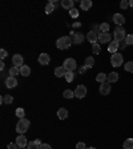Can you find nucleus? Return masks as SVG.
<instances>
[{
	"label": "nucleus",
	"mask_w": 133,
	"mask_h": 149,
	"mask_svg": "<svg viewBox=\"0 0 133 149\" xmlns=\"http://www.w3.org/2000/svg\"><path fill=\"white\" fill-rule=\"evenodd\" d=\"M72 43H73V40H72L71 36H61V37H59V39L56 40V47H57L59 49L63 51V49L69 48Z\"/></svg>",
	"instance_id": "nucleus-1"
},
{
	"label": "nucleus",
	"mask_w": 133,
	"mask_h": 149,
	"mask_svg": "<svg viewBox=\"0 0 133 149\" xmlns=\"http://www.w3.org/2000/svg\"><path fill=\"white\" fill-rule=\"evenodd\" d=\"M29 125H31V123H29V120H28V118H25V117L19 118L17 124H16V132H17L19 134H24L25 132L28 130Z\"/></svg>",
	"instance_id": "nucleus-2"
},
{
	"label": "nucleus",
	"mask_w": 133,
	"mask_h": 149,
	"mask_svg": "<svg viewBox=\"0 0 133 149\" xmlns=\"http://www.w3.org/2000/svg\"><path fill=\"white\" fill-rule=\"evenodd\" d=\"M111 64L113 65V67H121V65L124 64V57H123V55L118 52L113 53L111 57Z\"/></svg>",
	"instance_id": "nucleus-3"
},
{
	"label": "nucleus",
	"mask_w": 133,
	"mask_h": 149,
	"mask_svg": "<svg viewBox=\"0 0 133 149\" xmlns=\"http://www.w3.org/2000/svg\"><path fill=\"white\" fill-rule=\"evenodd\" d=\"M113 37H115V41H118V43H121V41H125V37H127V35H125V29L123 27H117L115 29Z\"/></svg>",
	"instance_id": "nucleus-4"
},
{
	"label": "nucleus",
	"mask_w": 133,
	"mask_h": 149,
	"mask_svg": "<svg viewBox=\"0 0 133 149\" xmlns=\"http://www.w3.org/2000/svg\"><path fill=\"white\" fill-rule=\"evenodd\" d=\"M63 67L65 68V71H67V72H73L75 69L77 68V64H76V60L72 59V57H69V59H65L64 60Z\"/></svg>",
	"instance_id": "nucleus-5"
},
{
	"label": "nucleus",
	"mask_w": 133,
	"mask_h": 149,
	"mask_svg": "<svg viewBox=\"0 0 133 149\" xmlns=\"http://www.w3.org/2000/svg\"><path fill=\"white\" fill-rule=\"evenodd\" d=\"M87 87L85 85H83V84H80V85H77L76 87V89H75V96L79 97V99H84V97L87 96Z\"/></svg>",
	"instance_id": "nucleus-6"
},
{
	"label": "nucleus",
	"mask_w": 133,
	"mask_h": 149,
	"mask_svg": "<svg viewBox=\"0 0 133 149\" xmlns=\"http://www.w3.org/2000/svg\"><path fill=\"white\" fill-rule=\"evenodd\" d=\"M12 63L15 67H23L24 65V59H23V56L22 55H19V53H16V55L12 56Z\"/></svg>",
	"instance_id": "nucleus-7"
},
{
	"label": "nucleus",
	"mask_w": 133,
	"mask_h": 149,
	"mask_svg": "<svg viewBox=\"0 0 133 149\" xmlns=\"http://www.w3.org/2000/svg\"><path fill=\"white\" fill-rule=\"evenodd\" d=\"M111 89H112L111 84H109V83H104V84H101V85H100L99 92L101 93L102 96H107V95H109V93H111Z\"/></svg>",
	"instance_id": "nucleus-8"
},
{
	"label": "nucleus",
	"mask_w": 133,
	"mask_h": 149,
	"mask_svg": "<svg viewBox=\"0 0 133 149\" xmlns=\"http://www.w3.org/2000/svg\"><path fill=\"white\" fill-rule=\"evenodd\" d=\"M49 63H51V56L48 53H40V56H39V64L48 65Z\"/></svg>",
	"instance_id": "nucleus-9"
},
{
	"label": "nucleus",
	"mask_w": 133,
	"mask_h": 149,
	"mask_svg": "<svg viewBox=\"0 0 133 149\" xmlns=\"http://www.w3.org/2000/svg\"><path fill=\"white\" fill-rule=\"evenodd\" d=\"M85 37H87V40L92 44H96L97 41H99V33H96V32H93V31L88 32Z\"/></svg>",
	"instance_id": "nucleus-10"
},
{
	"label": "nucleus",
	"mask_w": 133,
	"mask_h": 149,
	"mask_svg": "<svg viewBox=\"0 0 133 149\" xmlns=\"http://www.w3.org/2000/svg\"><path fill=\"white\" fill-rule=\"evenodd\" d=\"M16 144H17L19 148H25V146H27V144H28L27 137H25L24 134H19L17 139H16Z\"/></svg>",
	"instance_id": "nucleus-11"
},
{
	"label": "nucleus",
	"mask_w": 133,
	"mask_h": 149,
	"mask_svg": "<svg viewBox=\"0 0 133 149\" xmlns=\"http://www.w3.org/2000/svg\"><path fill=\"white\" fill-rule=\"evenodd\" d=\"M111 40H112V35L109 32H107V33L100 32L99 33V43H109Z\"/></svg>",
	"instance_id": "nucleus-12"
},
{
	"label": "nucleus",
	"mask_w": 133,
	"mask_h": 149,
	"mask_svg": "<svg viewBox=\"0 0 133 149\" xmlns=\"http://www.w3.org/2000/svg\"><path fill=\"white\" fill-rule=\"evenodd\" d=\"M16 85H17V80H16V77H13V76H8V77L6 79V87L7 88H15Z\"/></svg>",
	"instance_id": "nucleus-13"
},
{
	"label": "nucleus",
	"mask_w": 133,
	"mask_h": 149,
	"mask_svg": "<svg viewBox=\"0 0 133 149\" xmlns=\"http://www.w3.org/2000/svg\"><path fill=\"white\" fill-rule=\"evenodd\" d=\"M113 22L117 25H123L125 23V16L121 15V13H115V15H113Z\"/></svg>",
	"instance_id": "nucleus-14"
},
{
	"label": "nucleus",
	"mask_w": 133,
	"mask_h": 149,
	"mask_svg": "<svg viewBox=\"0 0 133 149\" xmlns=\"http://www.w3.org/2000/svg\"><path fill=\"white\" fill-rule=\"evenodd\" d=\"M118 48H120V43H118V41H112V43H109V45H108V51L112 53V55L117 52Z\"/></svg>",
	"instance_id": "nucleus-15"
},
{
	"label": "nucleus",
	"mask_w": 133,
	"mask_h": 149,
	"mask_svg": "<svg viewBox=\"0 0 133 149\" xmlns=\"http://www.w3.org/2000/svg\"><path fill=\"white\" fill-rule=\"evenodd\" d=\"M75 3H73V0H61V7L65 9H69L71 11L72 8H75Z\"/></svg>",
	"instance_id": "nucleus-16"
},
{
	"label": "nucleus",
	"mask_w": 133,
	"mask_h": 149,
	"mask_svg": "<svg viewBox=\"0 0 133 149\" xmlns=\"http://www.w3.org/2000/svg\"><path fill=\"white\" fill-rule=\"evenodd\" d=\"M118 80V73L117 72H111V73L108 74V79H107V83L112 84V83H116V81Z\"/></svg>",
	"instance_id": "nucleus-17"
},
{
	"label": "nucleus",
	"mask_w": 133,
	"mask_h": 149,
	"mask_svg": "<svg viewBox=\"0 0 133 149\" xmlns=\"http://www.w3.org/2000/svg\"><path fill=\"white\" fill-rule=\"evenodd\" d=\"M92 1L91 0H81L80 1V7L83 11H88V9H91V7H92Z\"/></svg>",
	"instance_id": "nucleus-18"
},
{
	"label": "nucleus",
	"mask_w": 133,
	"mask_h": 149,
	"mask_svg": "<svg viewBox=\"0 0 133 149\" xmlns=\"http://www.w3.org/2000/svg\"><path fill=\"white\" fill-rule=\"evenodd\" d=\"M65 73H67V71H65L64 67H57V68H55V76L56 77H64Z\"/></svg>",
	"instance_id": "nucleus-19"
},
{
	"label": "nucleus",
	"mask_w": 133,
	"mask_h": 149,
	"mask_svg": "<svg viewBox=\"0 0 133 149\" xmlns=\"http://www.w3.org/2000/svg\"><path fill=\"white\" fill-rule=\"evenodd\" d=\"M20 74L24 76V77H28V76L31 74V68H29L28 65H23V67H20Z\"/></svg>",
	"instance_id": "nucleus-20"
},
{
	"label": "nucleus",
	"mask_w": 133,
	"mask_h": 149,
	"mask_svg": "<svg viewBox=\"0 0 133 149\" xmlns=\"http://www.w3.org/2000/svg\"><path fill=\"white\" fill-rule=\"evenodd\" d=\"M57 117H59L60 120H65V118L68 117V111L65 108H60L59 111H57Z\"/></svg>",
	"instance_id": "nucleus-21"
},
{
	"label": "nucleus",
	"mask_w": 133,
	"mask_h": 149,
	"mask_svg": "<svg viewBox=\"0 0 133 149\" xmlns=\"http://www.w3.org/2000/svg\"><path fill=\"white\" fill-rule=\"evenodd\" d=\"M84 39H85V36H84L83 33H76L73 37H72V40H73L75 44H81L84 41Z\"/></svg>",
	"instance_id": "nucleus-22"
},
{
	"label": "nucleus",
	"mask_w": 133,
	"mask_h": 149,
	"mask_svg": "<svg viewBox=\"0 0 133 149\" xmlns=\"http://www.w3.org/2000/svg\"><path fill=\"white\" fill-rule=\"evenodd\" d=\"M84 65L87 67V68H93V65H95V59H93V56H88L85 61H84Z\"/></svg>",
	"instance_id": "nucleus-23"
},
{
	"label": "nucleus",
	"mask_w": 133,
	"mask_h": 149,
	"mask_svg": "<svg viewBox=\"0 0 133 149\" xmlns=\"http://www.w3.org/2000/svg\"><path fill=\"white\" fill-rule=\"evenodd\" d=\"M107 79H108V74H105V73H99L96 76V81L97 83H100V84H104V83H107Z\"/></svg>",
	"instance_id": "nucleus-24"
},
{
	"label": "nucleus",
	"mask_w": 133,
	"mask_h": 149,
	"mask_svg": "<svg viewBox=\"0 0 133 149\" xmlns=\"http://www.w3.org/2000/svg\"><path fill=\"white\" fill-rule=\"evenodd\" d=\"M53 11H55V3H53V1H49V3L45 6V13L49 15V13H52Z\"/></svg>",
	"instance_id": "nucleus-25"
},
{
	"label": "nucleus",
	"mask_w": 133,
	"mask_h": 149,
	"mask_svg": "<svg viewBox=\"0 0 133 149\" xmlns=\"http://www.w3.org/2000/svg\"><path fill=\"white\" fill-rule=\"evenodd\" d=\"M123 148L124 149H133V139H127L123 144Z\"/></svg>",
	"instance_id": "nucleus-26"
},
{
	"label": "nucleus",
	"mask_w": 133,
	"mask_h": 149,
	"mask_svg": "<svg viewBox=\"0 0 133 149\" xmlns=\"http://www.w3.org/2000/svg\"><path fill=\"white\" fill-rule=\"evenodd\" d=\"M19 73H20V68H19V67H15V65H13V67H11V68H9V74H11V76L16 77Z\"/></svg>",
	"instance_id": "nucleus-27"
},
{
	"label": "nucleus",
	"mask_w": 133,
	"mask_h": 149,
	"mask_svg": "<svg viewBox=\"0 0 133 149\" xmlns=\"http://www.w3.org/2000/svg\"><path fill=\"white\" fill-rule=\"evenodd\" d=\"M63 96H64L65 99H72V97H75V91L65 89L64 92H63Z\"/></svg>",
	"instance_id": "nucleus-28"
},
{
	"label": "nucleus",
	"mask_w": 133,
	"mask_h": 149,
	"mask_svg": "<svg viewBox=\"0 0 133 149\" xmlns=\"http://www.w3.org/2000/svg\"><path fill=\"white\" fill-rule=\"evenodd\" d=\"M109 28H111V25H109L108 23H102V24H100V32L107 33V32L109 31Z\"/></svg>",
	"instance_id": "nucleus-29"
},
{
	"label": "nucleus",
	"mask_w": 133,
	"mask_h": 149,
	"mask_svg": "<svg viewBox=\"0 0 133 149\" xmlns=\"http://www.w3.org/2000/svg\"><path fill=\"white\" fill-rule=\"evenodd\" d=\"M124 69H125V72H129V73H133V61H128V63H125Z\"/></svg>",
	"instance_id": "nucleus-30"
},
{
	"label": "nucleus",
	"mask_w": 133,
	"mask_h": 149,
	"mask_svg": "<svg viewBox=\"0 0 133 149\" xmlns=\"http://www.w3.org/2000/svg\"><path fill=\"white\" fill-rule=\"evenodd\" d=\"M92 52L95 53V55H99V53L101 52V47H100V44H99V43L92 44Z\"/></svg>",
	"instance_id": "nucleus-31"
},
{
	"label": "nucleus",
	"mask_w": 133,
	"mask_h": 149,
	"mask_svg": "<svg viewBox=\"0 0 133 149\" xmlns=\"http://www.w3.org/2000/svg\"><path fill=\"white\" fill-rule=\"evenodd\" d=\"M40 148V145L36 143V141H29V143L27 144V149H39Z\"/></svg>",
	"instance_id": "nucleus-32"
},
{
	"label": "nucleus",
	"mask_w": 133,
	"mask_h": 149,
	"mask_svg": "<svg viewBox=\"0 0 133 149\" xmlns=\"http://www.w3.org/2000/svg\"><path fill=\"white\" fill-rule=\"evenodd\" d=\"M3 102L4 104H12L13 97L11 96V95H6V96H3Z\"/></svg>",
	"instance_id": "nucleus-33"
},
{
	"label": "nucleus",
	"mask_w": 133,
	"mask_h": 149,
	"mask_svg": "<svg viewBox=\"0 0 133 149\" xmlns=\"http://www.w3.org/2000/svg\"><path fill=\"white\" fill-rule=\"evenodd\" d=\"M64 77H65V80L68 81V83H72L73 79H75V74H73V72H67Z\"/></svg>",
	"instance_id": "nucleus-34"
},
{
	"label": "nucleus",
	"mask_w": 133,
	"mask_h": 149,
	"mask_svg": "<svg viewBox=\"0 0 133 149\" xmlns=\"http://www.w3.org/2000/svg\"><path fill=\"white\" fill-rule=\"evenodd\" d=\"M15 113H16V116H17V117H20V118H23L24 117V115H25V111L23 108H17L15 111Z\"/></svg>",
	"instance_id": "nucleus-35"
},
{
	"label": "nucleus",
	"mask_w": 133,
	"mask_h": 149,
	"mask_svg": "<svg viewBox=\"0 0 133 149\" xmlns=\"http://www.w3.org/2000/svg\"><path fill=\"white\" fill-rule=\"evenodd\" d=\"M125 44L127 45H133V35H127V37H125Z\"/></svg>",
	"instance_id": "nucleus-36"
},
{
	"label": "nucleus",
	"mask_w": 133,
	"mask_h": 149,
	"mask_svg": "<svg viewBox=\"0 0 133 149\" xmlns=\"http://www.w3.org/2000/svg\"><path fill=\"white\" fill-rule=\"evenodd\" d=\"M69 16H71V17H73V19L79 17V9H76V8H72L71 11H69Z\"/></svg>",
	"instance_id": "nucleus-37"
},
{
	"label": "nucleus",
	"mask_w": 133,
	"mask_h": 149,
	"mask_svg": "<svg viewBox=\"0 0 133 149\" xmlns=\"http://www.w3.org/2000/svg\"><path fill=\"white\" fill-rule=\"evenodd\" d=\"M128 7H129V1H127V0H123L120 3V8L121 9H127Z\"/></svg>",
	"instance_id": "nucleus-38"
},
{
	"label": "nucleus",
	"mask_w": 133,
	"mask_h": 149,
	"mask_svg": "<svg viewBox=\"0 0 133 149\" xmlns=\"http://www.w3.org/2000/svg\"><path fill=\"white\" fill-rule=\"evenodd\" d=\"M7 149H19V146L16 143H9L8 145H7Z\"/></svg>",
	"instance_id": "nucleus-39"
},
{
	"label": "nucleus",
	"mask_w": 133,
	"mask_h": 149,
	"mask_svg": "<svg viewBox=\"0 0 133 149\" xmlns=\"http://www.w3.org/2000/svg\"><path fill=\"white\" fill-rule=\"evenodd\" d=\"M76 149H87V146H85L84 143H77L76 144Z\"/></svg>",
	"instance_id": "nucleus-40"
},
{
	"label": "nucleus",
	"mask_w": 133,
	"mask_h": 149,
	"mask_svg": "<svg viewBox=\"0 0 133 149\" xmlns=\"http://www.w3.org/2000/svg\"><path fill=\"white\" fill-rule=\"evenodd\" d=\"M7 55H8V53H7L6 49H1V51H0V57H1V59H6Z\"/></svg>",
	"instance_id": "nucleus-41"
},
{
	"label": "nucleus",
	"mask_w": 133,
	"mask_h": 149,
	"mask_svg": "<svg viewBox=\"0 0 133 149\" xmlns=\"http://www.w3.org/2000/svg\"><path fill=\"white\" fill-rule=\"evenodd\" d=\"M39 149H52V148H51L49 144H41L40 148H39Z\"/></svg>",
	"instance_id": "nucleus-42"
},
{
	"label": "nucleus",
	"mask_w": 133,
	"mask_h": 149,
	"mask_svg": "<svg viewBox=\"0 0 133 149\" xmlns=\"http://www.w3.org/2000/svg\"><path fill=\"white\" fill-rule=\"evenodd\" d=\"M80 27H81V23H79V22H76V23L72 24V28H80Z\"/></svg>",
	"instance_id": "nucleus-43"
},
{
	"label": "nucleus",
	"mask_w": 133,
	"mask_h": 149,
	"mask_svg": "<svg viewBox=\"0 0 133 149\" xmlns=\"http://www.w3.org/2000/svg\"><path fill=\"white\" fill-rule=\"evenodd\" d=\"M87 67H85V65H83V67H81V68H80V73L81 74H83V73H85V72H87Z\"/></svg>",
	"instance_id": "nucleus-44"
},
{
	"label": "nucleus",
	"mask_w": 133,
	"mask_h": 149,
	"mask_svg": "<svg viewBox=\"0 0 133 149\" xmlns=\"http://www.w3.org/2000/svg\"><path fill=\"white\" fill-rule=\"evenodd\" d=\"M125 47H127V44H125V43H121V44H120V48H118V49H124Z\"/></svg>",
	"instance_id": "nucleus-45"
},
{
	"label": "nucleus",
	"mask_w": 133,
	"mask_h": 149,
	"mask_svg": "<svg viewBox=\"0 0 133 149\" xmlns=\"http://www.w3.org/2000/svg\"><path fill=\"white\" fill-rule=\"evenodd\" d=\"M0 69H1V72L4 71V63H3V61L0 63Z\"/></svg>",
	"instance_id": "nucleus-46"
},
{
	"label": "nucleus",
	"mask_w": 133,
	"mask_h": 149,
	"mask_svg": "<svg viewBox=\"0 0 133 149\" xmlns=\"http://www.w3.org/2000/svg\"><path fill=\"white\" fill-rule=\"evenodd\" d=\"M129 6H130V7H132V8H133V0H130V1H129Z\"/></svg>",
	"instance_id": "nucleus-47"
},
{
	"label": "nucleus",
	"mask_w": 133,
	"mask_h": 149,
	"mask_svg": "<svg viewBox=\"0 0 133 149\" xmlns=\"http://www.w3.org/2000/svg\"><path fill=\"white\" fill-rule=\"evenodd\" d=\"M87 149H96V148H93V146H91V148H87Z\"/></svg>",
	"instance_id": "nucleus-48"
},
{
	"label": "nucleus",
	"mask_w": 133,
	"mask_h": 149,
	"mask_svg": "<svg viewBox=\"0 0 133 149\" xmlns=\"http://www.w3.org/2000/svg\"><path fill=\"white\" fill-rule=\"evenodd\" d=\"M20 149H24V148H20Z\"/></svg>",
	"instance_id": "nucleus-49"
}]
</instances>
